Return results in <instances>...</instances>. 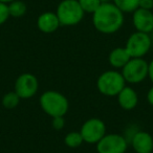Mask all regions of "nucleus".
I'll return each instance as SVG.
<instances>
[{
    "label": "nucleus",
    "instance_id": "nucleus-4",
    "mask_svg": "<svg viewBox=\"0 0 153 153\" xmlns=\"http://www.w3.org/2000/svg\"><path fill=\"white\" fill-rule=\"evenodd\" d=\"M56 14L62 26L76 25L85 15L78 0H62L58 4Z\"/></svg>",
    "mask_w": 153,
    "mask_h": 153
},
{
    "label": "nucleus",
    "instance_id": "nucleus-21",
    "mask_svg": "<svg viewBox=\"0 0 153 153\" xmlns=\"http://www.w3.org/2000/svg\"><path fill=\"white\" fill-rule=\"evenodd\" d=\"M51 125L56 130H62L65 126V119L64 117H51Z\"/></svg>",
    "mask_w": 153,
    "mask_h": 153
},
{
    "label": "nucleus",
    "instance_id": "nucleus-26",
    "mask_svg": "<svg viewBox=\"0 0 153 153\" xmlns=\"http://www.w3.org/2000/svg\"><path fill=\"white\" fill-rule=\"evenodd\" d=\"M100 1H101L102 3H106V2H110L111 0H100Z\"/></svg>",
    "mask_w": 153,
    "mask_h": 153
},
{
    "label": "nucleus",
    "instance_id": "nucleus-2",
    "mask_svg": "<svg viewBox=\"0 0 153 153\" xmlns=\"http://www.w3.org/2000/svg\"><path fill=\"white\" fill-rule=\"evenodd\" d=\"M41 109L51 117H64L69 108L68 99L56 90H47L39 99Z\"/></svg>",
    "mask_w": 153,
    "mask_h": 153
},
{
    "label": "nucleus",
    "instance_id": "nucleus-14",
    "mask_svg": "<svg viewBox=\"0 0 153 153\" xmlns=\"http://www.w3.org/2000/svg\"><path fill=\"white\" fill-rule=\"evenodd\" d=\"M131 59L125 47H115L110 51L108 56V62L113 68L120 69L123 68L128 61Z\"/></svg>",
    "mask_w": 153,
    "mask_h": 153
},
{
    "label": "nucleus",
    "instance_id": "nucleus-9",
    "mask_svg": "<svg viewBox=\"0 0 153 153\" xmlns=\"http://www.w3.org/2000/svg\"><path fill=\"white\" fill-rule=\"evenodd\" d=\"M39 89V81L37 76L30 72L21 74L15 81L14 91L20 99H30Z\"/></svg>",
    "mask_w": 153,
    "mask_h": 153
},
{
    "label": "nucleus",
    "instance_id": "nucleus-6",
    "mask_svg": "<svg viewBox=\"0 0 153 153\" xmlns=\"http://www.w3.org/2000/svg\"><path fill=\"white\" fill-rule=\"evenodd\" d=\"M152 39L150 35L135 32L129 36L125 44V48L131 58H143L150 51Z\"/></svg>",
    "mask_w": 153,
    "mask_h": 153
},
{
    "label": "nucleus",
    "instance_id": "nucleus-12",
    "mask_svg": "<svg viewBox=\"0 0 153 153\" xmlns=\"http://www.w3.org/2000/svg\"><path fill=\"white\" fill-rule=\"evenodd\" d=\"M61 26L57 14L53 12H44L37 19V27L44 34H51Z\"/></svg>",
    "mask_w": 153,
    "mask_h": 153
},
{
    "label": "nucleus",
    "instance_id": "nucleus-3",
    "mask_svg": "<svg viewBox=\"0 0 153 153\" xmlns=\"http://www.w3.org/2000/svg\"><path fill=\"white\" fill-rule=\"evenodd\" d=\"M126 86V81L121 71L111 69L104 71L97 80L99 92L106 97H117Z\"/></svg>",
    "mask_w": 153,
    "mask_h": 153
},
{
    "label": "nucleus",
    "instance_id": "nucleus-19",
    "mask_svg": "<svg viewBox=\"0 0 153 153\" xmlns=\"http://www.w3.org/2000/svg\"><path fill=\"white\" fill-rule=\"evenodd\" d=\"M78 2L81 5L84 13L87 14H94L102 4L100 0H78Z\"/></svg>",
    "mask_w": 153,
    "mask_h": 153
},
{
    "label": "nucleus",
    "instance_id": "nucleus-16",
    "mask_svg": "<svg viewBox=\"0 0 153 153\" xmlns=\"http://www.w3.org/2000/svg\"><path fill=\"white\" fill-rule=\"evenodd\" d=\"M113 3L123 13H133L138 9L140 0H112Z\"/></svg>",
    "mask_w": 153,
    "mask_h": 153
},
{
    "label": "nucleus",
    "instance_id": "nucleus-13",
    "mask_svg": "<svg viewBox=\"0 0 153 153\" xmlns=\"http://www.w3.org/2000/svg\"><path fill=\"white\" fill-rule=\"evenodd\" d=\"M117 98L120 107L124 110L130 111L135 108L138 104L137 92L130 86H125L117 96Z\"/></svg>",
    "mask_w": 153,
    "mask_h": 153
},
{
    "label": "nucleus",
    "instance_id": "nucleus-18",
    "mask_svg": "<svg viewBox=\"0 0 153 153\" xmlns=\"http://www.w3.org/2000/svg\"><path fill=\"white\" fill-rule=\"evenodd\" d=\"M21 99L18 97V94L15 91H10L3 96L2 98V105L7 109H13L17 107L20 103Z\"/></svg>",
    "mask_w": 153,
    "mask_h": 153
},
{
    "label": "nucleus",
    "instance_id": "nucleus-5",
    "mask_svg": "<svg viewBox=\"0 0 153 153\" xmlns=\"http://www.w3.org/2000/svg\"><path fill=\"white\" fill-rule=\"evenodd\" d=\"M121 72L126 83L138 84L148 78V62L143 58H131Z\"/></svg>",
    "mask_w": 153,
    "mask_h": 153
},
{
    "label": "nucleus",
    "instance_id": "nucleus-11",
    "mask_svg": "<svg viewBox=\"0 0 153 153\" xmlns=\"http://www.w3.org/2000/svg\"><path fill=\"white\" fill-rule=\"evenodd\" d=\"M129 143L136 153H153V136L149 132L137 130Z\"/></svg>",
    "mask_w": 153,
    "mask_h": 153
},
{
    "label": "nucleus",
    "instance_id": "nucleus-20",
    "mask_svg": "<svg viewBox=\"0 0 153 153\" xmlns=\"http://www.w3.org/2000/svg\"><path fill=\"white\" fill-rule=\"evenodd\" d=\"M9 18H10L9 7H7V3L0 2V25H2L3 23H5Z\"/></svg>",
    "mask_w": 153,
    "mask_h": 153
},
{
    "label": "nucleus",
    "instance_id": "nucleus-8",
    "mask_svg": "<svg viewBox=\"0 0 153 153\" xmlns=\"http://www.w3.org/2000/svg\"><path fill=\"white\" fill-rule=\"evenodd\" d=\"M128 145H129L128 140L122 134L106 133L100 142L97 143V152L98 153H126Z\"/></svg>",
    "mask_w": 153,
    "mask_h": 153
},
{
    "label": "nucleus",
    "instance_id": "nucleus-7",
    "mask_svg": "<svg viewBox=\"0 0 153 153\" xmlns=\"http://www.w3.org/2000/svg\"><path fill=\"white\" fill-rule=\"evenodd\" d=\"M83 140L87 144H96L106 134V125L99 117H91L84 122L80 129Z\"/></svg>",
    "mask_w": 153,
    "mask_h": 153
},
{
    "label": "nucleus",
    "instance_id": "nucleus-23",
    "mask_svg": "<svg viewBox=\"0 0 153 153\" xmlns=\"http://www.w3.org/2000/svg\"><path fill=\"white\" fill-rule=\"evenodd\" d=\"M148 78L153 84V60L150 63H148Z\"/></svg>",
    "mask_w": 153,
    "mask_h": 153
},
{
    "label": "nucleus",
    "instance_id": "nucleus-15",
    "mask_svg": "<svg viewBox=\"0 0 153 153\" xmlns=\"http://www.w3.org/2000/svg\"><path fill=\"white\" fill-rule=\"evenodd\" d=\"M7 7H9L10 17H13V18L22 17V16L25 15L26 11H27L26 4L23 1H21V0H15L13 2L9 3Z\"/></svg>",
    "mask_w": 153,
    "mask_h": 153
},
{
    "label": "nucleus",
    "instance_id": "nucleus-17",
    "mask_svg": "<svg viewBox=\"0 0 153 153\" xmlns=\"http://www.w3.org/2000/svg\"><path fill=\"white\" fill-rule=\"evenodd\" d=\"M84 143L80 131H71L64 137V144L69 148H78Z\"/></svg>",
    "mask_w": 153,
    "mask_h": 153
},
{
    "label": "nucleus",
    "instance_id": "nucleus-1",
    "mask_svg": "<svg viewBox=\"0 0 153 153\" xmlns=\"http://www.w3.org/2000/svg\"><path fill=\"white\" fill-rule=\"evenodd\" d=\"M92 23L94 28L102 34H114L123 26L124 13L113 2L102 3L92 14Z\"/></svg>",
    "mask_w": 153,
    "mask_h": 153
},
{
    "label": "nucleus",
    "instance_id": "nucleus-25",
    "mask_svg": "<svg viewBox=\"0 0 153 153\" xmlns=\"http://www.w3.org/2000/svg\"><path fill=\"white\" fill-rule=\"evenodd\" d=\"M13 1H15V0H0V2L7 3V4H9V3H11V2H13Z\"/></svg>",
    "mask_w": 153,
    "mask_h": 153
},
{
    "label": "nucleus",
    "instance_id": "nucleus-22",
    "mask_svg": "<svg viewBox=\"0 0 153 153\" xmlns=\"http://www.w3.org/2000/svg\"><path fill=\"white\" fill-rule=\"evenodd\" d=\"M140 9L148 10V11H152L153 10V0H140Z\"/></svg>",
    "mask_w": 153,
    "mask_h": 153
},
{
    "label": "nucleus",
    "instance_id": "nucleus-24",
    "mask_svg": "<svg viewBox=\"0 0 153 153\" xmlns=\"http://www.w3.org/2000/svg\"><path fill=\"white\" fill-rule=\"evenodd\" d=\"M147 102H148L151 106H153V86L148 90V92H147Z\"/></svg>",
    "mask_w": 153,
    "mask_h": 153
},
{
    "label": "nucleus",
    "instance_id": "nucleus-10",
    "mask_svg": "<svg viewBox=\"0 0 153 153\" xmlns=\"http://www.w3.org/2000/svg\"><path fill=\"white\" fill-rule=\"evenodd\" d=\"M132 23L136 32L150 34L153 32V13L152 11L140 9L132 13Z\"/></svg>",
    "mask_w": 153,
    "mask_h": 153
}]
</instances>
